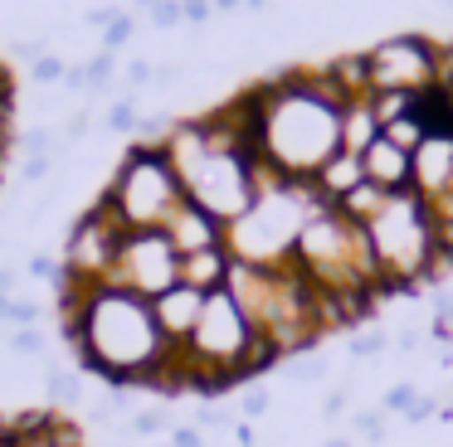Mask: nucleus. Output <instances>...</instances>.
Instances as JSON below:
<instances>
[{"mask_svg": "<svg viewBox=\"0 0 453 447\" xmlns=\"http://www.w3.org/2000/svg\"><path fill=\"white\" fill-rule=\"evenodd\" d=\"M342 413H346V389H332L322 398V418H342Z\"/></svg>", "mask_w": 453, "mask_h": 447, "instance_id": "58836bf2", "label": "nucleus"}, {"mask_svg": "<svg viewBox=\"0 0 453 447\" xmlns=\"http://www.w3.org/2000/svg\"><path fill=\"white\" fill-rule=\"evenodd\" d=\"M161 233L171 239V248H176L180 258L205 253V248H225V224H219L215 214H205L200 204H190V200L180 204L166 224H161Z\"/></svg>", "mask_w": 453, "mask_h": 447, "instance_id": "1a4fd4ad", "label": "nucleus"}, {"mask_svg": "<svg viewBox=\"0 0 453 447\" xmlns=\"http://www.w3.org/2000/svg\"><path fill=\"white\" fill-rule=\"evenodd\" d=\"M356 185H365V161H361V155H351V151H336L332 161L312 175V190L322 194L326 204H342Z\"/></svg>", "mask_w": 453, "mask_h": 447, "instance_id": "ddd939ff", "label": "nucleus"}, {"mask_svg": "<svg viewBox=\"0 0 453 447\" xmlns=\"http://www.w3.org/2000/svg\"><path fill=\"white\" fill-rule=\"evenodd\" d=\"M88 132H93V117L79 107V112H73L69 122H64V132H59V136H64V141H79V136H88Z\"/></svg>", "mask_w": 453, "mask_h": 447, "instance_id": "e433bc0d", "label": "nucleus"}, {"mask_svg": "<svg viewBox=\"0 0 453 447\" xmlns=\"http://www.w3.org/2000/svg\"><path fill=\"white\" fill-rule=\"evenodd\" d=\"M132 29H137V19H132L127 10H122V15L112 19L108 29H103V49H108V54H118V49H122V44H127V39H132Z\"/></svg>", "mask_w": 453, "mask_h": 447, "instance_id": "cd10ccee", "label": "nucleus"}, {"mask_svg": "<svg viewBox=\"0 0 453 447\" xmlns=\"http://www.w3.org/2000/svg\"><path fill=\"white\" fill-rule=\"evenodd\" d=\"M385 204H390V190H380V185H371V180H365V185H356V190L346 194L342 204H336V209H342L351 224H361V229H365V224H371L375 214L385 209Z\"/></svg>", "mask_w": 453, "mask_h": 447, "instance_id": "dca6fc26", "label": "nucleus"}, {"mask_svg": "<svg viewBox=\"0 0 453 447\" xmlns=\"http://www.w3.org/2000/svg\"><path fill=\"white\" fill-rule=\"evenodd\" d=\"M365 239H371L375 268H380V287H410V282L439 277L453 262L439 258V243H434V224L429 209L414 190H395L390 204L365 224Z\"/></svg>", "mask_w": 453, "mask_h": 447, "instance_id": "20e7f679", "label": "nucleus"}, {"mask_svg": "<svg viewBox=\"0 0 453 447\" xmlns=\"http://www.w3.org/2000/svg\"><path fill=\"white\" fill-rule=\"evenodd\" d=\"M322 204L326 200L312 190V180H264L249 214H239L225 229L229 258L249 262V268H288L297 239H303V224Z\"/></svg>", "mask_w": 453, "mask_h": 447, "instance_id": "7ed1b4c3", "label": "nucleus"}, {"mask_svg": "<svg viewBox=\"0 0 453 447\" xmlns=\"http://www.w3.org/2000/svg\"><path fill=\"white\" fill-rule=\"evenodd\" d=\"M371 93H429L439 87V44L424 34H390L365 54Z\"/></svg>", "mask_w": 453, "mask_h": 447, "instance_id": "0eeeda50", "label": "nucleus"}, {"mask_svg": "<svg viewBox=\"0 0 453 447\" xmlns=\"http://www.w3.org/2000/svg\"><path fill=\"white\" fill-rule=\"evenodd\" d=\"M50 170H54V155H25V161H20V190H25V185L50 180Z\"/></svg>", "mask_w": 453, "mask_h": 447, "instance_id": "7c9ffc66", "label": "nucleus"}, {"mask_svg": "<svg viewBox=\"0 0 453 447\" xmlns=\"http://www.w3.org/2000/svg\"><path fill=\"white\" fill-rule=\"evenodd\" d=\"M122 224L93 200V209H83L69 229V243H64V277L59 292H88L103 287L118 268V248H122Z\"/></svg>", "mask_w": 453, "mask_h": 447, "instance_id": "423d86ee", "label": "nucleus"}, {"mask_svg": "<svg viewBox=\"0 0 453 447\" xmlns=\"http://www.w3.org/2000/svg\"><path fill=\"white\" fill-rule=\"evenodd\" d=\"M166 443H171V447H205V433H200L196 423H186V428H171Z\"/></svg>", "mask_w": 453, "mask_h": 447, "instance_id": "4c0bfd02", "label": "nucleus"}, {"mask_svg": "<svg viewBox=\"0 0 453 447\" xmlns=\"http://www.w3.org/2000/svg\"><path fill=\"white\" fill-rule=\"evenodd\" d=\"M180 78V64H157V78H151V83H161V87H171Z\"/></svg>", "mask_w": 453, "mask_h": 447, "instance_id": "c03bdc74", "label": "nucleus"}, {"mask_svg": "<svg viewBox=\"0 0 453 447\" xmlns=\"http://www.w3.org/2000/svg\"><path fill=\"white\" fill-rule=\"evenodd\" d=\"M234 443H239V447H254V443H258L254 428H249V423H234Z\"/></svg>", "mask_w": 453, "mask_h": 447, "instance_id": "a18cd8bd", "label": "nucleus"}, {"mask_svg": "<svg viewBox=\"0 0 453 447\" xmlns=\"http://www.w3.org/2000/svg\"><path fill=\"white\" fill-rule=\"evenodd\" d=\"M419 345H424V336H419V330H400V336H395V350H404V355H414Z\"/></svg>", "mask_w": 453, "mask_h": 447, "instance_id": "79ce46f5", "label": "nucleus"}, {"mask_svg": "<svg viewBox=\"0 0 453 447\" xmlns=\"http://www.w3.org/2000/svg\"><path fill=\"white\" fill-rule=\"evenodd\" d=\"M64 73H69V64H64L59 54H44L40 64H30V78H35V83H64Z\"/></svg>", "mask_w": 453, "mask_h": 447, "instance_id": "c756f323", "label": "nucleus"}, {"mask_svg": "<svg viewBox=\"0 0 453 447\" xmlns=\"http://www.w3.org/2000/svg\"><path fill=\"white\" fill-rule=\"evenodd\" d=\"M385 408H361V413H351V428H356V437H365V443H385Z\"/></svg>", "mask_w": 453, "mask_h": 447, "instance_id": "5701e85b", "label": "nucleus"}, {"mask_svg": "<svg viewBox=\"0 0 453 447\" xmlns=\"http://www.w3.org/2000/svg\"><path fill=\"white\" fill-rule=\"evenodd\" d=\"M5 345H11L20 360H35V355H44V330L40 326H20V330H11Z\"/></svg>", "mask_w": 453, "mask_h": 447, "instance_id": "a878e982", "label": "nucleus"}, {"mask_svg": "<svg viewBox=\"0 0 453 447\" xmlns=\"http://www.w3.org/2000/svg\"><path fill=\"white\" fill-rule=\"evenodd\" d=\"M210 10H215L210 0H180V15L196 19V25H200V19H210Z\"/></svg>", "mask_w": 453, "mask_h": 447, "instance_id": "ea45409f", "label": "nucleus"}, {"mask_svg": "<svg viewBox=\"0 0 453 447\" xmlns=\"http://www.w3.org/2000/svg\"><path fill=\"white\" fill-rule=\"evenodd\" d=\"M439 398H434V394H419V398H414V404H410V413H404V423H410V428H419V423H429V418H439Z\"/></svg>", "mask_w": 453, "mask_h": 447, "instance_id": "473e14b6", "label": "nucleus"}, {"mask_svg": "<svg viewBox=\"0 0 453 447\" xmlns=\"http://www.w3.org/2000/svg\"><path fill=\"white\" fill-rule=\"evenodd\" d=\"M365 102H371L375 122H380V132H385L390 122H400V117H410L414 107H419V97H414V93H371Z\"/></svg>", "mask_w": 453, "mask_h": 447, "instance_id": "a211bd4d", "label": "nucleus"}, {"mask_svg": "<svg viewBox=\"0 0 453 447\" xmlns=\"http://www.w3.org/2000/svg\"><path fill=\"white\" fill-rule=\"evenodd\" d=\"M157 447H171V443H157Z\"/></svg>", "mask_w": 453, "mask_h": 447, "instance_id": "603ef678", "label": "nucleus"}, {"mask_svg": "<svg viewBox=\"0 0 453 447\" xmlns=\"http://www.w3.org/2000/svg\"><path fill=\"white\" fill-rule=\"evenodd\" d=\"M449 117H453V87H449Z\"/></svg>", "mask_w": 453, "mask_h": 447, "instance_id": "3c124183", "label": "nucleus"}, {"mask_svg": "<svg viewBox=\"0 0 453 447\" xmlns=\"http://www.w3.org/2000/svg\"><path fill=\"white\" fill-rule=\"evenodd\" d=\"M434 132V126L429 122H424V117H419V107H414V112L410 117H400V122H390V126H385V141H390V146H400V151H419V146H424V136H429Z\"/></svg>", "mask_w": 453, "mask_h": 447, "instance_id": "f3484780", "label": "nucleus"}, {"mask_svg": "<svg viewBox=\"0 0 453 447\" xmlns=\"http://www.w3.org/2000/svg\"><path fill=\"white\" fill-rule=\"evenodd\" d=\"M268 408H273V394H268V389H244V394H239V413L244 418H264Z\"/></svg>", "mask_w": 453, "mask_h": 447, "instance_id": "2f4dec72", "label": "nucleus"}, {"mask_svg": "<svg viewBox=\"0 0 453 447\" xmlns=\"http://www.w3.org/2000/svg\"><path fill=\"white\" fill-rule=\"evenodd\" d=\"M434 321H449L453 326V292H439V297H434Z\"/></svg>", "mask_w": 453, "mask_h": 447, "instance_id": "a19ab883", "label": "nucleus"}, {"mask_svg": "<svg viewBox=\"0 0 453 447\" xmlns=\"http://www.w3.org/2000/svg\"><path fill=\"white\" fill-rule=\"evenodd\" d=\"M166 413H161V408H142V413H132V433L137 437H161L166 433Z\"/></svg>", "mask_w": 453, "mask_h": 447, "instance_id": "c85d7f7f", "label": "nucleus"}, {"mask_svg": "<svg viewBox=\"0 0 453 447\" xmlns=\"http://www.w3.org/2000/svg\"><path fill=\"white\" fill-rule=\"evenodd\" d=\"M50 398L54 404H79L83 398V379L73 369H50Z\"/></svg>", "mask_w": 453, "mask_h": 447, "instance_id": "4be33fe9", "label": "nucleus"}, {"mask_svg": "<svg viewBox=\"0 0 453 447\" xmlns=\"http://www.w3.org/2000/svg\"><path fill=\"white\" fill-rule=\"evenodd\" d=\"M11 58H20V64H40V58H44V39H15Z\"/></svg>", "mask_w": 453, "mask_h": 447, "instance_id": "c9c22d12", "label": "nucleus"}, {"mask_svg": "<svg viewBox=\"0 0 453 447\" xmlns=\"http://www.w3.org/2000/svg\"><path fill=\"white\" fill-rule=\"evenodd\" d=\"M161 5V0H137V10H157Z\"/></svg>", "mask_w": 453, "mask_h": 447, "instance_id": "8fccbe9b", "label": "nucleus"}, {"mask_svg": "<svg viewBox=\"0 0 453 447\" xmlns=\"http://www.w3.org/2000/svg\"><path fill=\"white\" fill-rule=\"evenodd\" d=\"M215 10H244V0H210Z\"/></svg>", "mask_w": 453, "mask_h": 447, "instance_id": "49530a36", "label": "nucleus"}, {"mask_svg": "<svg viewBox=\"0 0 453 447\" xmlns=\"http://www.w3.org/2000/svg\"><path fill=\"white\" fill-rule=\"evenodd\" d=\"M258 161L278 180H312L342 151V93L332 73H283L244 93Z\"/></svg>", "mask_w": 453, "mask_h": 447, "instance_id": "f03ea898", "label": "nucleus"}, {"mask_svg": "<svg viewBox=\"0 0 453 447\" xmlns=\"http://www.w3.org/2000/svg\"><path fill=\"white\" fill-rule=\"evenodd\" d=\"M365 161V180L371 185H380V190H414V165H410V151H400V146H390L380 136V141H371V151L361 155Z\"/></svg>", "mask_w": 453, "mask_h": 447, "instance_id": "f8f14e48", "label": "nucleus"}, {"mask_svg": "<svg viewBox=\"0 0 453 447\" xmlns=\"http://www.w3.org/2000/svg\"><path fill=\"white\" fill-rule=\"evenodd\" d=\"M112 73H118V54H108V49H98V54L83 64V78H88V93H103V87L112 83Z\"/></svg>", "mask_w": 453, "mask_h": 447, "instance_id": "412c9836", "label": "nucleus"}, {"mask_svg": "<svg viewBox=\"0 0 453 447\" xmlns=\"http://www.w3.org/2000/svg\"><path fill=\"white\" fill-rule=\"evenodd\" d=\"M15 287H20V272H15V268H0V297H15Z\"/></svg>", "mask_w": 453, "mask_h": 447, "instance_id": "37998d69", "label": "nucleus"}, {"mask_svg": "<svg viewBox=\"0 0 453 447\" xmlns=\"http://www.w3.org/2000/svg\"><path fill=\"white\" fill-rule=\"evenodd\" d=\"M151 78H157V68H151V64H147V58H132V64H127V68H122V83H127V87H132V93H137V87H147V83H151Z\"/></svg>", "mask_w": 453, "mask_h": 447, "instance_id": "72a5a7b5", "label": "nucleus"}, {"mask_svg": "<svg viewBox=\"0 0 453 447\" xmlns=\"http://www.w3.org/2000/svg\"><path fill=\"white\" fill-rule=\"evenodd\" d=\"M229 268H234V258H229V248H205V253H190V258H180V282L196 292H219L229 282Z\"/></svg>", "mask_w": 453, "mask_h": 447, "instance_id": "4468645a", "label": "nucleus"}, {"mask_svg": "<svg viewBox=\"0 0 453 447\" xmlns=\"http://www.w3.org/2000/svg\"><path fill=\"white\" fill-rule=\"evenodd\" d=\"M137 97H118V102H108V117H103V126L108 132H137Z\"/></svg>", "mask_w": 453, "mask_h": 447, "instance_id": "b1692460", "label": "nucleus"}, {"mask_svg": "<svg viewBox=\"0 0 453 447\" xmlns=\"http://www.w3.org/2000/svg\"><path fill=\"white\" fill-rule=\"evenodd\" d=\"M326 375H332V360H326V355H297V360H288V379H297V384H322Z\"/></svg>", "mask_w": 453, "mask_h": 447, "instance_id": "aec40b11", "label": "nucleus"}, {"mask_svg": "<svg viewBox=\"0 0 453 447\" xmlns=\"http://www.w3.org/2000/svg\"><path fill=\"white\" fill-rule=\"evenodd\" d=\"M147 15H151V25H157V29H176L180 19H186V15H180V0H161L157 10H147Z\"/></svg>", "mask_w": 453, "mask_h": 447, "instance_id": "f704fd0d", "label": "nucleus"}, {"mask_svg": "<svg viewBox=\"0 0 453 447\" xmlns=\"http://www.w3.org/2000/svg\"><path fill=\"white\" fill-rule=\"evenodd\" d=\"M112 287L137 292V297L157 301L161 292H171L180 282V253L171 248V239L161 229H137L122 233L118 248V268H112Z\"/></svg>", "mask_w": 453, "mask_h": 447, "instance_id": "6e6552de", "label": "nucleus"}, {"mask_svg": "<svg viewBox=\"0 0 453 447\" xmlns=\"http://www.w3.org/2000/svg\"><path fill=\"white\" fill-rule=\"evenodd\" d=\"M322 447H351V437H326Z\"/></svg>", "mask_w": 453, "mask_h": 447, "instance_id": "de8ad7c7", "label": "nucleus"}, {"mask_svg": "<svg viewBox=\"0 0 453 447\" xmlns=\"http://www.w3.org/2000/svg\"><path fill=\"white\" fill-rule=\"evenodd\" d=\"M419 394H424V389L404 379V384H390V394L380 398V408H385V413H400V418H404V413H410V404H414Z\"/></svg>", "mask_w": 453, "mask_h": 447, "instance_id": "bb28decb", "label": "nucleus"}, {"mask_svg": "<svg viewBox=\"0 0 453 447\" xmlns=\"http://www.w3.org/2000/svg\"><path fill=\"white\" fill-rule=\"evenodd\" d=\"M98 204L127 233L161 229V224L186 204V185H180V175L171 170L166 151H161L157 141H151V146L137 141V146L122 151V161H118V170H112L108 190L98 194Z\"/></svg>", "mask_w": 453, "mask_h": 447, "instance_id": "39448f33", "label": "nucleus"}, {"mask_svg": "<svg viewBox=\"0 0 453 447\" xmlns=\"http://www.w3.org/2000/svg\"><path fill=\"white\" fill-rule=\"evenodd\" d=\"M390 345H395L390 330H385V326H371V330H356L351 345H346V355H351V360H375V355H385Z\"/></svg>", "mask_w": 453, "mask_h": 447, "instance_id": "6ab92c4d", "label": "nucleus"}, {"mask_svg": "<svg viewBox=\"0 0 453 447\" xmlns=\"http://www.w3.org/2000/svg\"><path fill=\"white\" fill-rule=\"evenodd\" d=\"M25 277H35V282H54V287H59V277H64V258H50V253H30V258H25Z\"/></svg>", "mask_w": 453, "mask_h": 447, "instance_id": "393cba45", "label": "nucleus"}, {"mask_svg": "<svg viewBox=\"0 0 453 447\" xmlns=\"http://www.w3.org/2000/svg\"><path fill=\"white\" fill-rule=\"evenodd\" d=\"M414 165V194H424V200H434V194L453 190V132H429L424 136V146L410 155Z\"/></svg>", "mask_w": 453, "mask_h": 447, "instance_id": "9d476101", "label": "nucleus"}, {"mask_svg": "<svg viewBox=\"0 0 453 447\" xmlns=\"http://www.w3.org/2000/svg\"><path fill=\"white\" fill-rule=\"evenodd\" d=\"M268 5V0H244V10H264Z\"/></svg>", "mask_w": 453, "mask_h": 447, "instance_id": "09e8293b", "label": "nucleus"}, {"mask_svg": "<svg viewBox=\"0 0 453 447\" xmlns=\"http://www.w3.org/2000/svg\"><path fill=\"white\" fill-rule=\"evenodd\" d=\"M449 5H453V0H449Z\"/></svg>", "mask_w": 453, "mask_h": 447, "instance_id": "864d4df0", "label": "nucleus"}, {"mask_svg": "<svg viewBox=\"0 0 453 447\" xmlns=\"http://www.w3.org/2000/svg\"><path fill=\"white\" fill-rule=\"evenodd\" d=\"M371 141H380V122H375L371 102L356 97V102L342 107V151L365 155V151H371Z\"/></svg>", "mask_w": 453, "mask_h": 447, "instance_id": "2eb2a0df", "label": "nucleus"}, {"mask_svg": "<svg viewBox=\"0 0 453 447\" xmlns=\"http://www.w3.org/2000/svg\"><path fill=\"white\" fill-rule=\"evenodd\" d=\"M151 311H157V326H161V336H166V345L180 350L190 340V330H196L200 311H205V292L176 282L171 292H161V297L151 301Z\"/></svg>", "mask_w": 453, "mask_h": 447, "instance_id": "9b49d317", "label": "nucleus"}, {"mask_svg": "<svg viewBox=\"0 0 453 447\" xmlns=\"http://www.w3.org/2000/svg\"><path fill=\"white\" fill-rule=\"evenodd\" d=\"M59 301L64 340H69V355L79 360V369L103 375L112 389L161 384L176 350L166 345L147 297L103 282L88 292H59Z\"/></svg>", "mask_w": 453, "mask_h": 447, "instance_id": "f257e3e1", "label": "nucleus"}]
</instances>
